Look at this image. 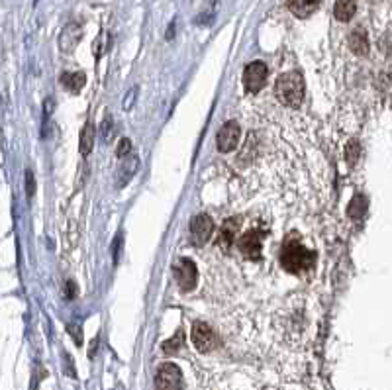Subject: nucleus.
Returning a JSON list of instances; mask_svg holds the SVG:
<instances>
[{
    "mask_svg": "<svg viewBox=\"0 0 392 390\" xmlns=\"http://www.w3.org/2000/svg\"><path fill=\"white\" fill-rule=\"evenodd\" d=\"M103 135H104V140H106V142H108V140L112 137V118H106V120H104Z\"/></svg>",
    "mask_w": 392,
    "mask_h": 390,
    "instance_id": "21",
    "label": "nucleus"
},
{
    "mask_svg": "<svg viewBox=\"0 0 392 390\" xmlns=\"http://www.w3.org/2000/svg\"><path fill=\"white\" fill-rule=\"evenodd\" d=\"M316 259V253L302 246L300 241H287L280 249V265L290 275H299L302 271H308Z\"/></svg>",
    "mask_w": 392,
    "mask_h": 390,
    "instance_id": "1",
    "label": "nucleus"
},
{
    "mask_svg": "<svg viewBox=\"0 0 392 390\" xmlns=\"http://www.w3.org/2000/svg\"><path fill=\"white\" fill-rule=\"evenodd\" d=\"M239 126L238 122H234V120H229L222 126V130L218 132V149L222 151V153H229V151H234L236 149V145L239 142Z\"/></svg>",
    "mask_w": 392,
    "mask_h": 390,
    "instance_id": "8",
    "label": "nucleus"
},
{
    "mask_svg": "<svg viewBox=\"0 0 392 390\" xmlns=\"http://www.w3.org/2000/svg\"><path fill=\"white\" fill-rule=\"evenodd\" d=\"M173 275L183 292H190L198 285V269L193 259H186V257L176 259L173 265Z\"/></svg>",
    "mask_w": 392,
    "mask_h": 390,
    "instance_id": "3",
    "label": "nucleus"
},
{
    "mask_svg": "<svg viewBox=\"0 0 392 390\" xmlns=\"http://www.w3.org/2000/svg\"><path fill=\"white\" fill-rule=\"evenodd\" d=\"M137 165H140V159L135 157V155H132L128 161H124V165L120 167V171H118V186H124L132 177H134V173L137 171Z\"/></svg>",
    "mask_w": 392,
    "mask_h": 390,
    "instance_id": "14",
    "label": "nucleus"
},
{
    "mask_svg": "<svg viewBox=\"0 0 392 390\" xmlns=\"http://www.w3.org/2000/svg\"><path fill=\"white\" fill-rule=\"evenodd\" d=\"M81 28L77 26V24H69L65 30L61 31V36H59V47H61L63 52H71L73 47L79 43L81 40Z\"/></svg>",
    "mask_w": 392,
    "mask_h": 390,
    "instance_id": "12",
    "label": "nucleus"
},
{
    "mask_svg": "<svg viewBox=\"0 0 392 390\" xmlns=\"http://www.w3.org/2000/svg\"><path fill=\"white\" fill-rule=\"evenodd\" d=\"M130 149H132V142L128 140V137H124V140H120V144H118V157H124V155L130 153Z\"/></svg>",
    "mask_w": 392,
    "mask_h": 390,
    "instance_id": "20",
    "label": "nucleus"
},
{
    "mask_svg": "<svg viewBox=\"0 0 392 390\" xmlns=\"http://www.w3.org/2000/svg\"><path fill=\"white\" fill-rule=\"evenodd\" d=\"M135 93H137V91H135V89H132V91H130V94H128V98H126V100H124V108H126V110H128V108H132V103H134Z\"/></svg>",
    "mask_w": 392,
    "mask_h": 390,
    "instance_id": "23",
    "label": "nucleus"
},
{
    "mask_svg": "<svg viewBox=\"0 0 392 390\" xmlns=\"http://www.w3.org/2000/svg\"><path fill=\"white\" fill-rule=\"evenodd\" d=\"M214 232V222L208 214H198L190 222V239L195 246H204Z\"/></svg>",
    "mask_w": 392,
    "mask_h": 390,
    "instance_id": "6",
    "label": "nucleus"
},
{
    "mask_svg": "<svg viewBox=\"0 0 392 390\" xmlns=\"http://www.w3.org/2000/svg\"><path fill=\"white\" fill-rule=\"evenodd\" d=\"M236 226H238V222H234V220H227L224 227H222V236H220V241L224 243V247L232 246L234 243V234H236Z\"/></svg>",
    "mask_w": 392,
    "mask_h": 390,
    "instance_id": "18",
    "label": "nucleus"
},
{
    "mask_svg": "<svg viewBox=\"0 0 392 390\" xmlns=\"http://www.w3.org/2000/svg\"><path fill=\"white\" fill-rule=\"evenodd\" d=\"M347 43H349L351 52L355 53V55H367L369 53V38H367V33L363 28H357V30H353L349 33V38H347Z\"/></svg>",
    "mask_w": 392,
    "mask_h": 390,
    "instance_id": "11",
    "label": "nucleus"
},
{
    "mask_svg": "<svg viewBox=\"0 0 392 390\" xmlns=\"http://www.w3.org/2000/svg\"><path fill=\"white\" fill-rule=\"evenodd\" d=\"M275 93L277 98L285 106L296 108L304 100V79L296 71L282 73L277 82H275Z\"/></svg>",
    "mask_w": 392,
    "mask_h": 390,
    "instance_id": "2",
    "label": "nucleus"
},
{
    "mask_svg": "<svg viewBox=\"0 0 392 390\" xmlns=\"http://www.w3.org/2000/svg\"><path fill=\"white\" fill-rule=\"evenodd\" d=\"M179 343H181V333H179V336H176V338L173 339V341H169V343H165V351H175Z\"/></svg>",
    "mask_w": 392,
    "mask_h": 390,
    "instance_id": "22",
    "label": "nucleus"
},
{
    "mask_svg": "<svg viewBox=\"0 0 392 390\" xmlns=\"http://www.w3.org/2000/svg\"><path fill=\"white\" fill-rule=\"evenodd\" d=\"M357 12V2L355 0H338L333 6V16L336 20L340 22H349Z\"/></svg>",
    "mask_w": 392,
    "mask_h": 390,
    "instance_id": "13",
    "label": "nucleus"
},
{
    "mask_svg": "<svg viewBox=\"0 0 392 390\" xmlns=\"http://www.w3.org/2000/svg\"><path fill=\"white\" fill-rule=\"evenodd\" d=\"M26 181H28V196L33 195V175H31L30 171L26 173Z\"/></svg>",
    "mask_w": 392,
    "mask_h": 390,
    "instance_id": "24",
    "label": "nucleus"
},
{
    "mask_svg": "<svg viewBox=\"0 0 392 390\" xmlns=\"http://www.w3.org/2000/svg\"><path fill=\"white\" fill-rule=\"evenodd\" d=\"M190 338H193V343H195V347L200 353H208V351L214 350V345H216V336L204 322H196L193 326Z\"/></svg>",
    "mask_w": 392,
    "mask_h": 390,
    "instance_id": "7",
    "label": "nucleus"
},
{
    "mask_svg": "<svg viewBox=\"0 0 392 390\" xmlns=\"http://www.w3.org/2000/svg\"><path fill=\"white\" fill-rule=\"evenodd\" d=\"M94 147V128L93 123H86L81 134V142H79V151L81 155H89Z\"/></svg>",
    "mask_w": 392,
    "mask_h": 390,
    "instance_id": "16",
    "label": "nucleus"
},
{
    "mask_svg": "<svg viewBox=\"0 0 392 390\" xmlns=\"http://www.w3.org/2000/svg\"><path fill=\"white\" fill-rule=\"evenodd\" d=\"M155 387H157V390H185L183 373L173 363H165L157 370Z\"/></svg>",
    "mask_w": 392,
    "mask_h": 390,
    "instance_id": "4",
    "label": "nucleus"
},
{
    "mask_svg": "<svg viewBox=\"0 0 392 390\" xmlns=\"http://www.w3.org/2000/svg\"><path fill=\"white\" fill-rule=\"evenodd\" d=\"M267 77H269L267 65L263 61H253L246 67V73H243V84H246V89H248L249 93H259V91L265 87Z\"/></svg>",
    "mask_w": 392,
    "mask_h": 390,
    "instance_id": "5",
    "label": "nucleus"
},
{
    "mask_svg": "<svg viewBox=\"0 0 392 390\" xmlns=\"http://www.w3.org/2000/svg\"><path fill=\"white\" fill-rule=\"evenodd\" d=\"M322 0H287L289 10L296 16V18H308L314 12L320 8Z\"/></svg>",
    "mask_w": 392,
    "mask_h": 390,
    "instance_id": "10",
    "label": "nucleus"
},
{
    "mask_svg": "<svg viewBox=\"0 0 392 390\" xmlns=\"http://www.w3.org/2000/svg\"><path fill=\"white\" fill-rule=\"evenodd\" d=\"M365 212H367V198L361 195H357L353 200H351L349 208H347V214L357 220V218H363Z\"/></svg>",
    "mask_w": 392,
    "mask_h": 390,
    "instance_id": "17",
    "label": "nucleus"
},
{
    "mask_svg": "<svg viewBox=\"0 0 392 390\" xmlns=\"http://www.w3.org/2000/svg\"><path fill=\"white\" fill-rule=\"evenodd\" d=\"M61 82L71 91V93H79L81 89L84 87V82H86V77H84V73L77 71V73H65L61 77Z\"/></svg>",
    "mask_w": 392,
    "mask_h": 390,
    "instance_id": "15",
    "label": "nucleus"
},
{
    "mask_svg": "<svg viewBox=\"0 0 392 390\" xmlns=\"http://www.w3.org/2000/svg\"><path fill=\"white\" fill-rule=\"evenodd\" d=\"M261 239H263V232L259 230H251L246 236L239 239V249L241 253L249 259H261Z\"/></svg>",
    "mask_w": 392,
    "mask_h": 390,
    "instance_id": "9",
    "label": "nucleus"
},
{
    "mask_svg": "<svg viewBox=\"0 0 392 390\" xmlns=\"http://www.w3.org/2000/svg\"><path fill=\"white\" fill-rule=\"evenodd\" d=\"M359 155H361V147H359V144H357L355 140H351L349 144H347V147H345V159H347V163L349 165L357 163Z\"/></svg>",
    "mask_w": 392,
    "mask_h": 390,
    "instance_id": "19",
    "label": "nucleus"
}]
</instances>
